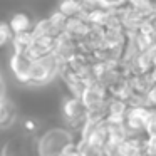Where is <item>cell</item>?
I'll return each mask as SVG.
<instances>
[{
    "label": "cell",
    "instance_id": "30bf717a",
    "mask_svg": "<svg viewBox=\"0 0 156 156\" xmlns=\"http://www.w3.org/2000/svg\"><path fill=\"white\" fill-rule=\"evenodd\" d=\"M55 9L59 12H62L67 19L79 17V14L82 12V2H77V0H62V2L57 4Z\"/></svg>",
    "mask_w": 156,
    "mask_h": 156
},
{
    "label": "cell",
    "instance_id": "7a4b0ae2",
    "mask_svg": "<svg viewBox=\"0 0 156 156\" xmlns=\"http://www.w3.org/2000/svg\"><path fill=\"white\" fill-rule=\"evenodd\" d=\"M61 116L64 128L72 131L76 136H79L82 126L87 121V109L84 108L81 99L64 94L61 101Z\"/></svg>",
    "mask_w": 156,
    "mask_h": 156
},
{
    "label": "cell",
    "instance_id": "52a82bcc",
    "mask_svg": "<svg viewBox=\"0 0 156 156\" xmlns=\"http://www.w3.org/2000/svg\"><path fill=\"white\" fill-rule=\"evenodd\" d=\"M134 91H133V86L129 77H122L119 82H116L111 89H109V98L111 99H119V101L129 102V99L133 98Z\"/></svg>",
    "mask_w": 156,
    "mask_h": 156
},
{
    "label": "cell",
    "instance_id": "3957f363",
    "mask_svg": "<svg viewBox=\"0 0 156 156\" xmlns=\"http://www.w3.org/2000/svg\"><path fill=\"white\" fill-rule=\"evenodd\" d=\"M32 64H34V62H32L25 54H20V52H10L9 67H10V72H12V76L15 77L17 82H20V84H24V86H29Z\"/></svg>",
    "mask_w": 156,
    "mask_h": 156
},
{
    "label": "cell",
    "instance_id": "6da1fadb",
    "mask_svg": "<svg viewBox=\"0 0 156 156\" xmlns=\"http://www.w3.org/2000/svg\"><path fill=\"white\" fill-rule=\"evenodd\" d=\"M77 136L72 131L66 129L64 126L49 128L37 138L35 153L37 156H62V151L67 144L74 143Z\"/></svg>",
    "mask_w": 156,
    "mask_h": 156
},
{
    "label": "cell",
    "instance_id": "8fae6325",
    "mask_svg": "<svg viewBox=\"0 0 156 156\" xmlns=\"http://www.w3.org/2000/svg\"><path fill=\"white\" fill-rule=\"evenodd\" d=\"M129 7L133 9V10H136L141 17L144 19H149L154 15L156 12V7H154V2H149V0H131V2H128Z\"/></svg>",
    "mask_w": 156,
    "mask_h": 156
},
{
    "label": "cell",
    "instance_id": "5bb4252c",
    "mask_svg": "<svg viewBox=\"0 0 156 156\" xmlns=\"http://www.w3.org/2000/svg\"><path fill=\"white\" fill-rule=\"evenodd\" d=\"M144 133L146 134H156V109L149 111V116L144 122Z\"/></svg>",
    "mask_w": 156,
    "mask_h": 156
},
{
    "label": "cell",
    "instance_id": "8992f818",
    "mask_svg": "<svg viewBox=\"0 0 156 156\" xmlns=\"http://www.w3.org/2000/svg\"><path fill=\"white\" fill-rule=\"evenodd\" d=\"M17 121V108H15L14 101L9 98H0V126L4 131L15 124Z\"/></svg>",
    "mask_w": 156,
    "mask_h": 156
},
{
    "label": "cell",
    "instance_id": "5b68a950",
    "mask_svg": "<svg viewBox=\"0 0 156 156\" xmlns=\"http://www.w3.org/2000/svg\"><path fill=\"white\" fill-rule=\"evenodd\" d=\"M9 27L12 29L14 35H19V34H27V32H32L34 29V24L35 22L30 19V15L25 14V12H15L9 17L7 20Z\"/></svg>",
    "mask_w": 156,
    "mask_h": 156
},
{
    "label": "cell",
    "instance_id": "9a60e30c",
    "mask_svg": "<svg viewBox=\"0 0 156 156\" xmlns=\"http://www.w3.org/2000/svg\"><path fill=\"white\" fill-rule=\"evenodd\" d=\"M154 69H156V59H154Z\"/></svg>",
    "mask_w": 156,
    "mask_h": 156
},
{
    "label": "cell",
    "instance_id": "7c38bea8",
    "mask_svg": "<svg viewBox=\"0 0 156 156\" xmlns=\"http://www.w3.org/2000/svg\"><path fill=\"white\" fill-rule=\"evenodd\" d=\"M129 111V104L124 101H119V99H109L108 104V116H122L126 118Z\"/></svg>",
    "mask_w": 156,
    "mask_h": 156
},
{
    "label": "cell",
    "instance_id": "ba28073f",
    "mask_svg": "<svg viewBox=\"0 0 156 156\" xmlns=\"http://www.w3.org/2000/svg\"><path fill=\"white\" fill-rule=\"evenodd\" d=\"M128 42L124 29H106L104 34V49H116V47H124Z\"/></svg>",
    "mask_w": 156,
    "mask_h": 156
},
{
    "label": "cell",
    "instance_id": "9c48e42d",
    "mask_svg": "<svg viewBox=\"0 0 156 156\" xmlns=\"http://www.w3.org/2000/svg\"><path fill=\"white\" fill-rule=\"evenodd\" d=\"M32 37H34V41H39V39H44V37H54L55 39L54 27H52L51 20L47 17L35 20L34 29H32Z\"/></svg>",
    "mask_w": 156,
    "mask_h": 156
},
{
    "label": "cell",
    "instance_id": "4fadbf2b",
    "mask_svg": "<svg viewBox=\"0 0 156 156\" xmlns=\"http://www.w3.org/2000/svg\"><path fill=\"white\" fill-rule=\"evenodd\" d=\"M12 41H14V32L9 27L7 22H2L0 24V45L2 47H7V45L12 44Z\"/></svg>",
    "mask_w": 156,
    "mask_h": 156
},
{
    "label": "cell",
    "instance_id": "277c9868",
    "mask_svg": "<svg viewBox=\"0 0 156 156\" xmlns=\"http://www.w3.org/2000/svg\"><path fill=\"white\" fill-rule=\"evenodd\" d=\"M52 54L61 62H69L76 54H77V41L71 39L69 35L62 34L55 39V47Z\"/></svg>",
    "mask_w": 156,
    "mask_h": 156
}]
</instances>
